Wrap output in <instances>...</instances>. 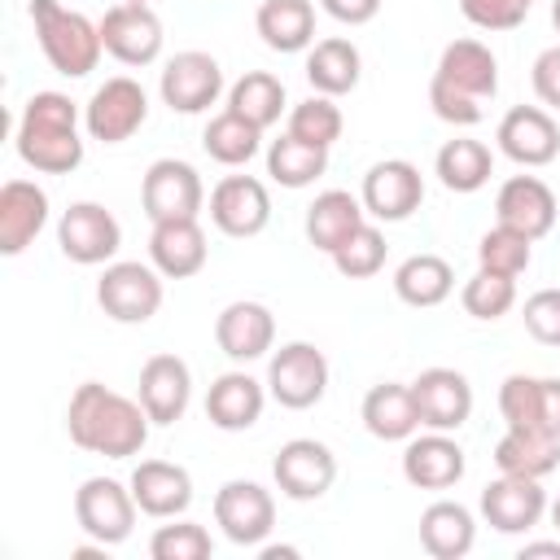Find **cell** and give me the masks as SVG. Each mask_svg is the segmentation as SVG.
<instances>
[{"instance_id": "1", "label": "cell", "mask_w": 560, "mask_h": 560, "mask_svg": "<svg viewBox=\"0 0 560 560\" xmlns=\"http://www.w3.org/2000/svg\"><path fill=\"white\" fill-rule=\"evenodd\" d=\"M149 411L140 407V398H122L114 389H105L101 381H83L70 394L66 407V433L79 451L105 455V459H131L144 451L149 442Z\"/></svg>"}, {"instance_id": "2", "label": "cell", "mask_w": 560, "mask_h": 560, "mask_svg": "<svg viewBox=\"0 0 560 560\" xmlns=\"http://www.w3.org/2000/svg\"><path fill=\"white\" fill-rule=\"evenodd\" d=\"M18 158L39 175H70L83 162L79 140V109L61 92H35L22 105L18 131H13Z\"/></svg>"}, {"instance_id": "3", "label": "cell", "mask_w": 560, "mask_h": 560, "mask_svg": "<svg viewBox=\"0 0 560 560\" xmlns=\"http://www.w3.org/2000/svg\"><path fill=\"white\" fill-rule=\"evenodd\" d=\"M31 26H35V39L57 74L83 79L96 70V61L105 52L101 22H88L83 13L66 9L61 0H31Z\"/></svg>"}, {"instance_id": "4", "label": "cell", "mask_w": 560, "mask_h": 560, "mask_svg": "<svg viewBox=\"0 0 560 560\" xmlns=\"http://www.w3.org/2000/svg\"><path fill=\"white\" fill-rule=\"evenodd\" d=\"M162 271L153 262H105L96 280V302L118 324H149L162 306Z\"/></svg>"}, {"instance_id": "5", "label": "cell", "mask_w": 560, "mask_h": 560, "mask_svg": "<svg viewBox=\"0 0 560 560\" xmlns=\"http://www.w3.org/2000/svg\"><path fill=\"white\" fill-rule=\"evenodd\" d=\"M267 394L289 407L306 411L328 394V359L311 341H284L267 363Z\"/></svg>"}, {"instance_id": "6", "label": "cell", "mask_w": 560, "mask_h": 560, "mask_svg": "<svg viewBox=\"0 0 560 560\" xmlns=\"http://www.w3.org/2000/svg\"><path fill=\"white\" fill-rule=\"evenodd\" d=\"M136 512H140V503H136L131 486H122L114 477H88L74 490V521L92 542L118 547L122 538H131Z\"/></svg>"}, {"instance_id": "7", "label": "cell", "mask_w": 560, "mask_h": 560, "mask_svg": "<svg viewBox=\"0 0 560 560\" xmlns=\"http://www.w3.org/2000/svg\"><path fill=\"white\" fill-rule=\"evenodd\" d=\"M144 118H149V96H144V88H140L131 74L105 79V83L92 92V101L83 105V127H88V136L101 140V144H122V140H131V136L144 127Z\"/></svg>"}, {"instance_id": "8", "label": "cell", "mask_w": 560, "mask_h": 560, "mask_svg": "<svg viewBox=\"0 0 560 560\" xmlns=\"http://www.w3.org/2000/svg\"><path fill=\"white\" fill-rule=\"evenodd\" d=\"M206 206V188L197 166L179 162V158H158L144 179H140V210L149 214V223H166V219H197Z\"/></svg>"}, {"instance_id": "9", "label": "cell", "mask_w": 560, "mask_h": 560, "mask_svg": "<svg viewBox=\"0 0 560 560\" xmlns=\"http://www.w3.org/2000/svg\"><path fill=\"white\" fill-rule=\"evenodd\" d=\"M57 245L79 267H101L118 254L122 228L101 201H70L57 219Z\"/></svg>"}, {"instance_id": "10", "label": "cell", "mask_w": 560, "mask_h": 560, "mask_svg": "<svg viewBox=\"0 0 560 560\" xmlns=\"http://www.w3.org/2000/svg\"><path fill=\"white\" fill-rule=\"evenodd\" d=\"M214 525L236 547H258L276 525V499L267 486L232 477L214 490Z\"/></svg>"}, {"instance_id": "11", "label": "cell", "mask_w": 560, "mask_h": 560, "mask_svg": "<svg viewBox=\"0 0 560 560\" xmlns=\"http://www.w3.org/2000/svg\"><path fill=\"white\" fill-rule=\"evenodd\" d=\"M271 477L280 486L284 499L293 503H311V499H324L337 481V455L315 442V438H293L276 451L271 459Z\"/></svg>"}, {"instance_id": "12", "label": "cell", "mask_w": 560, "mask_h": 560, "mask_svg": "<svg viewBox=\"0 0 560 560\" xmlns=\"http://www.w3.org/2000/svg\"><path fill=\"white\" fill-rule=\"evenodd\" d=\"M101 44L122 66H153L162 57V18L140 0H122V4L105 9Z\"/></svg>"}, {"instance_id": "13", "label": "cell", "mask_w": 560, "mask_h": 560, "mask_svg": "<svg viewBox=\"0 0 560 560\" xmlns=\"http://www.w3.org/2000/svg\"><path fill=\"white\" fill-rule=\"evenodd\" d=\"M158 92H162V101H166L175 114H206V109L223 96V66H219L210 52H201V48L175 52V57L162 66Z\"/></svg>"}, {"instance_id": "14", "label": "cell", "mask_w": 560, "mask_h": 560, "mask_svg": "<svg viewBox=\"0 0 560 560\" xmlns=\"http://www.w3.org/2000/svg\"><path fill=\"white\" fill-rule=\"evenodd\" d=\"M359 201L372 219L381 223H402L420 210L424 201V175L407 162V158H385L376 162L368 175H363V188H359Z\"/></svg>"}, {"instance_id": "15", "label": "cell", "mask_w": 560, "mask_h": 560, "mask_svg": "<svg viewBox=\"0 0 560 560\" xmlns=\"http://www.w3.org/2000/svg\"><path fill=\"white\" fill-rule=\"evenodd\" d=\"M210 219L223 236L249 241L271 223V197L267 184L254 175H223L210 188Z\"/></svg>"}, {"instance_id": "16", "label": "cell", "mask_w": 560, "mask_h": 560, "mask_svg": "<svg viewBox=\"0 0 560 560\" xmlns=\"http://www.w3.org/2000/svg\"><path fill=\"white\" fill-rule=\"evenodd\" d=\"M499 153L516 166H551L560 158V127L542 105H512L499 118Z\"/></svg>"}, {"instance_id": "17", "label": "cell", "mask_w": 560, "mask_h": 560, "mask_svg": "<svg viewBox=\"0 0 560 560\" xmlns=\"http://www.w3.org/2000/svg\"><path fill=\"white\" fill-rule=\"evenodd\" d=\"M411 398H416L420 424L438 433H455L472 416V385L455 368H424L411 381Z\"/></svg>"}, {"instance_id": "18", "label": "cell", "mask_w": 560, "mask_h": 560, "mask_svg": "<svg viewBox=\"0 0 560 560\" xmlns=\"http://www.w3.org/2000/svg\"><path fill=\"white\" fill-rule=\"evenodd\" d=\"M556 192L538 179V175H512L503 179L499 197H494V223L529 236V241H542L551 228H556Z\"/></svg>"}, {"instance_id": "19", "label": "cell", "mask_w": 560, "mask_h": 560, "mask_svg": "<svg viewBox=\"0 0 560 560\" xmlns=\"http://www.w3.org/2000/svg\"><path fill=\"white\" fill-rule=\"evenodd\" d=\"M542 512H547V490L538 486V477L499 472L481 490V516L499 534H525V529H534L542 521Z\"/></svg>"}, {"instance_id": "20", "label": "cell", "mask_w": 560, "mask_h": 560, "mask_svg": "<svg viewBox=\"0 0 560 560\" xmlns=\"http://www.w3.org/2000/svg\"><path fill=\"white\" fill-rule=\"evenodd\" d=\"M214 341L232 363L262 359L276 346V315L262 302H249V298L228 302L214 319Z\"/></svg>"}, {"instance_id": "21", "label": "cell", "mask_w": 560, "mask_h": 560, "mask_svg": "<svg viewBox=\"0 0 560 560\" xmlns=\"http://www.w3.org/2000/svg\"><path fill=\"white\" fill-rule=\"evenodd\" d=\"M192 402V372L179 354H153L140 368V407L153 424H175Z\"/></svg>"}, {"instance_id": "22", "label": "cell", "mask_w": 560, "mask_h": 560, "mask_svg": "<svg viewBox=\"0 0 560 560\" xmlns=\"http://www.w3.org/2000/svg\"><path fill=\"white\" fill-rule=\"evenodd\" d=\"M127 486H131L140 512L158 516V521L184 516L192 503V477L184 464H171V459H140Z\"/></svg>"}, {"instance_id": "23", "label": "cell", "mask_w": 560, "mask_h": 560, "mask_svg": "<svg viewBox=\"0 0 560 560\" xmlns=\"http://www.w3.org/2000/svg\"><path fill=\"white\" fill-rule=\"evenodd\" d=\"M48 223V192L35 179H9L0 188V254L18 258Z\"/></svg>"}, {"instance_id": "24", "label": "cell", "mask_w": 560, "mask_h": 560, "mask_svg": "<svg viewBox=\"0 0 560 560\" xmlns=\"http://www.w3.org/2000/svg\"><path fill=\"white\" fill-rule=\"evenodd\" d=\"M210 258V245H206V232L197 219H166V223H153L149 232V262L166 276V280H188L206 267Z\"/></svg>"}, {"instance_id": "25", "label": "cell", "mask_w": 560, "mask_h": 560, "mask_svg": "<svg viewBox=\"0 0 560 560\" xmlns=\"http://www.w3.org/2000/svg\"><path fill=\"white\" fill-rule=\"evenodd\" d=\"M464 446L451 438V433H438L429 429L424 438H411L407 451H402V477L416 486V490H446L464 477Z\"/></svg>"}, {"instance_id": "26", "label": "cell", "mask_w": 560, "mask_h": 560, "mask_svg": "<svg viewBox=\"0 0 560 560\" xmlns=\"http://www.w3.org/2000/svg\"><path fill=\"white\" fill-rule=\"evenodd\" d=\"M433 79H442L446 88H455L472 101H490L499 92V57L481 39H455L442 48Z\"/></svg>"}, {"instance_id": "27", "label": "cell", "mask_w": 560, "mask_h": 560, "mask_svg": "<svg viewBox=\"0 0 560 560\" xmlns=\"http://www.w3.org/2000/svg\"><path fill=\"white\" fill-rule=\"evenodd\" d=\"M267 407V389L249 376V372H223L210 381V394H206V416L214 429L223 433H245L258 424Z\"/></svg>"}, {"instance_id": "28", "label": "cell", "mask_w": 560, "mask_h": 560, "mask_svg": "<svg viewBox=\"0 0 560 560\" xmlns=\"http://www.w3.org/2000/svg\"><path fill=\"white\" fill-rule=\"evenodd\" d=\"M472 542H477V521L464 503L438 499L420 512V547L433 560H459L472 551Z\"/></svg>"}, {"instance_id": "29", "label": "cell", "mask_w": 560, "mask_h": 560, "mask_svg": "<svg viewBox=\"0 0 560 560\" xmlns=\"http://www.w3.org/2000/svg\"><path fill=\"white\" fill-rule=\"evenodd\" d=\"M363 429L381 442H407L420 429V411L411 398V385L381 381L363 394Z\"/></svg>"}, {"instance_id": "30", "label": "cell", "mask_w": 560, "mask_h": 560, "mask_svg": "<svg viewBox=\"0 0 560 560\" xmlns=\"http://www.w3.org/2000/svg\"><path fill=\"white\" fill-rule=\"evenodd\" d=\"M368 223V210H363V201L354 197V192H346V188H328V192H319L311 206H306V241L315 245V249H324V254H332L354 228H363Z\"/></svg>"}, {"instance_id": "31", "label": "cell", "mask_w": 560, "mask_h": 560, "mask_svg": "<svg viewBox=\"0 0 560 560\" xmlns=\"http://www.w3.org/2000/svg\"><path fill=\"white\" fill-rule=\"evenodd\" d=\"M254 26L271 52H302L315 44V4L311 0H262Z\"/></svg>"}, {"instance_id": "32", "label": "cell", "mask_w": 560, "mask_h": 560, "mask_svg": "<svg viewBox=\"0 0 560 560\" xmlns=\"http://www.w3.org/2000/svg\"><path fill=\"white\" fill-rule=\"evenodd\" d=\"M359 74H363V57L350 39L332 35V39H319L311 44L306 52V79L319 96H346L359 88Z\"/></svg>"}, {"instance_id": "33", "label": "cell", "mask_w": 560, "mask_h": 560, "mask_svg": "<svg viewBox=\"0 0 560 560\" xmlns=\"http://www.w3.org/2000/svg\"><path fill=\"white\" fill-rule=\"evenodd\" d=\"M455 289V271L446 258L438 254H411L407 262H398L394 271V293L416 306V311H429V306H442Z\"/></svg>"}, {"instance_id": "34", "label": "cell", "mask_w": 560, "mask_h": 560, "mask_svg": "<svg viewBox=\"0 0 560 560\" xmlns=\"http://www.w3.org/2000/svg\"><path fill=\"white\" fill-rule=\"evenodd\" d=\"M560 464V438L534 433V429H508L494 442V468L512 477H547Z\"/></svg>"}, {"instance_id": "35", "label": "cell", "mask_w": 560, "mask_h": 560, "mask_svg": "<svg viewBox=\"0 0 560 560\" xmlns=\"http://www.w3.org/2000/svg\"><path fill=\"white\" fill-rule=\"evenodd\" d=\"M324 171H328V149H319V144H306V140H298L289 131L267 144V175L280 188H306Z\"/></svg>"}, {"instance_id": "36", "label": "cell", "mask_w": 560, "mask_h": 560, "mask_svg": "<svg viewBox=\"0 0 560 560\" xmlns=\"http://www.w3.org/2000/svg\"><path fill=\"white\" fill-rule=\"evenodd\" d=\"M433 171L451 192H477L494 175V153L481 140H446L433 158Z\"/></svg>"}, {"instance_id": "37", "label": "cell", "mask_w": 560, "mask_h": 560, "mask_svg": "<svg viewBox=\"0 0 560 560\" xmlns=\"http://www.w3.org/2000/svg\"><path fill=\"white\" fill-rule=\"evenodd\" d=\"M228 109L267 131L284 114V83L276 74H267V70H249L228 88Z\"/></svg>"}, {"instance_id": "38", "label": "cell", "mask_w": 560, "mask_h": 560, "mask_svg": "<svg viewBox=\"0 0 560 560\" xmlns=\"http://www.w3.org/2000/svg\"><path fill=\"white\" fill-rule=\"evenodd\" d=\"M258 144H262V127H254L249 118H241V114H232V109L214 114V118L206 122V131H201V149H206L219 166H245V162L258 153Z\"/></svg>"}, {"instance_id": "39", "label": "cell", "mask_w": 560, "mask_h": 560, "mask_svg": "<svg viewBox=\"0 0 560 560\" xmlns=\"http://www.w3.org/2000/svg\"><path fill=\"white\" fill-rule=\"evenodd\" d=\"M529 258H534V241L521 236V232H512V228H503V223H494V228L477 241V267H481V271H494V276L516 280V276L529 267Z\"/></svg>"}, {"instance_id": "40", "label": "cell", "mask_w": 560, "mask_h": 560, "mask_svg": "<svg viewBox=\"0 0 560 560\" xmlns=\"http://www.w3.org/2000/svg\"><path fill=\"white\" fill-rule=\"evenodd\" d=\"M499 411H503V424H508V429L547 433V424H542V376L512 372V376L499 385ZM551 438H556V433H551Z\"/></svg>"}, {"instance_id": "41", "label": "cell", "mask_w": 560, "mask_h": 560, "mask_svg": "<svg viewBox=\"0 0 560 560\" xmlns=\"http://www.w3.org/2000/svg\"><path fill=\"white\" fill-rule=\"evenodd\" d=\"M341 127H346V118H341V109L332 105V96H306V101H298L293 109H289V136H298V140H306V144H319V149H332L337 144V136H341Z\"/></svg>"}, {"instance_id": "42", "label": "cell", "mask_w": 560, "mask_h": 560, "mask_svg": "<svg viewBox=\"0 0 560 560\" xmlns=\"http://www.w3.org/2000/svg\"><path fill=\"white\" fill-rule=\"evenodd\" d=\"M328 258H332V267H337L346 280H368V276H376V271L385 267V236H381L376 223H363V228H354Z\"/></svg>"}, {"instance_id": "43", "label": "cell", "mask_w": 560, "mask_h": 560, "mask_svg": "<svg viewBox=\"0 0 560 560\" xmlns=\"http://www.w3.org/2000/svg\"><path fill=\"white\" fill-rule=\"evenodd\" d=\"M459 302H464V311L472 319H503L516 306V280L477 267V276L459 289Z\"/></svg>"}, {"instance_id": "44", "label": "cell", "mask_w": 560, "mask_h": 560, "mask_svg": "<svg viewBox=\"0 0 560 560\" xmlns=\"http://www.w3.org/2000/svg\"><path fill=\"white\" fill-rule=\"evenodd\" d=\"M210 551H214V538L197 521H175L171 516V525H158V534L149 538L153 560H206Z\"/></svg>"}, {"instance_id": "45", "label": "cell", "mask_w": 560, "mask_h": 560, "mask_svg": "<svg viewBox=\"0 0 560 560\" xmlns=\"http://www.w3.org/2000/svg\"><path fill=\"white\" fill-rule=\"evenodd\" d=\"M534 0H459V13L481 31H512L525 22Z\"/></svg>"}, {"instance_id": "46", "label": "cell", "mask_w": 560, "mask_h": 560, "mask_svg": "<svg viewBox=\"0 0 560 560\" xmlns=\"http://www.w3.org/2000/svg\"><path fill=\"white\" fill-rule=\"evenodd\" d=\"M521 319H525V328H529L534 341L560 346V289H538V293H529Z\"/></svg>"}, {"instance_id": "47", "label": "cell", "mask_w": 560, "mask_h": 560, "mask_svg": "<svg viewBox=\"0 0 560 560\" xmlns=\"http://www.w3.org/2000/svg\"><path fill=\"white\" fill-rule=\"evenodd\" d=\"M429 105H433V114H438L442 122H451V127H472V122H481V101H472V96L446 88L442 79L429 83Z\"/></svg>"}, {"instance_id": "48", "label": "cell", "mask_w": 560, "mask_h": 560, "mask_svg": "<svg viewBox=\"0 0 560 560\" xmlns=\"http://www.w3.org/2000/svg\"><path fill=\"white\" fill-rule=\"evenodd\" d=\"M529 79H534L538 101L551 105V109H560V44H556V48H542V52L534 57Z\"/></svg>"}, {"instance_id": "49", "label": "cell", "mask_w": 560, "mask_h": 560, "mask_svg": "<svg viewBox=\"0 0 560 560\" xmlns=\"http://www.w3.org/2000/svg\"><path fill=\"white\" fill-rule=\"evenodd\" d=\"M319 4H324L328 18H337L346 26H363L381 13V0H319Z\"/></svg>"}, {"instance_id": "50", "label": "cell", "mask_w": 560, "mask_h": 560, "mask_svg": "<svg viewBox=\"0 0 560 560\" xmlns=\"http://www.w3.org/2000/svg\"><path fill=\"white\" fill-rule=\"evenodd\" d=\"M542 424L560 438V376H542Z\"/></svg>"}, {"instance_id": "51", "label": "cell", "mask_w": 560, "mask_h": 560, "mask_svg": "<svg viewBox=\"0 0 560 560\" xmlns=\"http://www.w3.org/2000/svg\"><path fill=\"white\" fill-rule=\"evenodd\" d=\"M534 556H551V560H560V542H525V547H521V560H534Z\"/></svg>"}, {"instance_id": "52", "label": "cell", "mask_w": 560, "mask_h": 560, "mask_svg": "<svg viewBox=\"0 0 560 560\" xmlns=\"http://www.w3.org/2000/svg\"><path fill=\"white\" fill-rule=\"evenodd\" d=\"M258 556H262V560H293V556H298V547H262Z\"/></svg>"}, {"instance_id": "53", "label": "cell", "mask_w": 560, "mask_h": 560, "mask_svg": "<svg viewBox=\"0 0 560 560\" xmlns=\"http://www.w3.org/2000/svg\"><path fill=\"white\" fill-rule=\"evenodd\" d=\"M551 525H556V534H560V494H556V503H551Z\"/></svg>"}, {"instance_id": "54", "label": "cell", "mask_w": 560, "mask_h": 560, "mask_svg": "<svg viewBox=\"0 0 560 560\" xmlns=\"http://www.w3.org/2000/svg\"><path fill=\"white\" fill-rule=\"evenodd\" d=\"M551 26H556V35H560V0H551Z\"/></svg>"}, {"instance_id": "55", "label": "cell", "mask_w": 560, "mask_h": 560, "mask_svg": "<svg viewBox=\"0 0 560 560\" xmlns=\"http://www.w3.org/2000/svg\"><path fill=\"white\" fill-rule=\"evenodd\" d=\"M140 4H149V0H140Z\"/></svg>"}]
</instances>
